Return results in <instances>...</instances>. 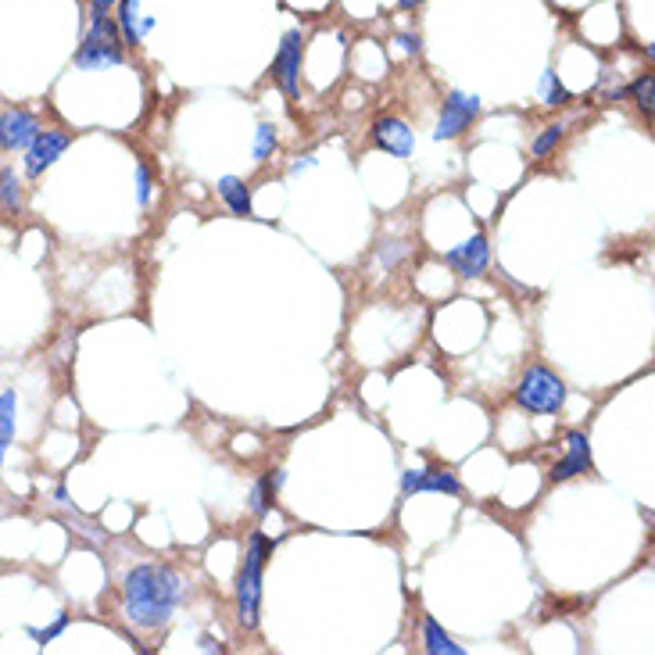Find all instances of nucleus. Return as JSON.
<instances>
[{
  "mask_svg": "<svg viewBox=\"0 0 655 655\" xmlns=\"http://www.w3.org/2000/svg\"><path fill=\"white\" fill-rule=\"evenodd\" d=\"M187 595V580L165 562H140L122 580L126 620L140 630H158L176 616Z\"/></svg>",
  "mask_w": 655,
  "mask_h": 655,
  "instance_id": "1",
  "label": "nucleus"
},
{
  "mask_svg": "<svg viewBox=\"0 0 655 655\" xmlns=\"http://www.w3.org/2000/svg\"><path fill=\"white\" fill-rule=\"evenodd\" d=\"M269 555H273V541L255 530L237 573V616L244 630H258V623H262V573Z\"/></svg>",
  "mask_w": 655,
  "mask_h": 655,
  "instance_id": "2",
  "label": "nucleus"
},
{
  "mask_svg": "<svg viewBox=\"0 0 655 655\" xmlns=\"http://www.w3.org/2000/svg\"><path fill=\"white\" fill-rule=\"evenodd\" d=\"M126 61L122 51V33L115 18H90V29H86L83 43L76 51V69L83 72H101V69H115Z\"/></svg>",
  "mask_w": 655,
  "mask_h": 655,
  "instance_id": "3",
  "label": "nucleus"
},
{
  "mask_svg": "<svg viewBox=\"0 0 655 655\" xmlns=\"http://www.w3.org/2000/svg\"><path fill=\"white\" fill-rule=\"evenodd\" d=\"M566 383L548 366H530L516 383V405L530 416H555L566 405Z\"/></svg>",
  "mask_w": 655,
  "mask_h": 655,
  "instance_id": "4",
  "label": "nucleus"
},
{
  "mask_svg": "<svg viewBox=\"0 0 655 655\" xmlns=\"http://www.w3.org/2000/svg\"><path fill=\"white\" fill-rule=\"evenodd\" d=\"M480 115V97L477 94H462V90H451L444 97V108H441V119H437V129H434V140H455L462 137Z\"/></svg>",
  "mask_w": 655,
  "mask_h": 655,
  "instance_id": "5",
  "label": "nucleus"
},
{
  "mask_svg": "<svg viewBox=\"0 0 655 655\" xmlns=\"http://www.w3.org/2000/svg\"><path fill=\"white\" fill-rule=\"evenodd\" d=\"M72 147V133L69 129H40L36 140L26 147V158H22V169H26L29 179H40L43 172L58 162L61 154Z\"/></svg>",
  "mask_w": 655,
  "mask_h": 655,
  "instance_id": "6",
  "label": "nucleus"
},
{
  "mask_svg": "<svg viewBox=\"0 0 655 655\" xmlns=\"http://www.w3.org/2000/svg\"><path fill=\"white\" fill-rule=\"evenodd\" d=\"M40 129H43L40 119H36L29 108L0 111V151H4V154L26 151V147L36 140V133H40Z\"/></svg>",
  "mask_w": 655,
  "mask_h": 655,
  "instance_id": "7",
  "label": "nucleus"
},
{
  "mask_svg": "<svg viewBox=\"0 0 655 655\" xmlns=\"http://www.w3.org/2000/svg\"><path fill=\"white\" fill-rule=\"evenodd\" d=\"M301 54H305V33L301 29H290L280 43V54L273 61V76L280 79L283 94L298 97L301 90Z\"/></svg>",
  "mask_w": 655,
  "mask_h": 655,
  "instance_id": "8",
  "label": "nucleus"
},
{
  "mask_svg": "<svg viewBox=\"0 0 655 655\" xmlns=\"http://www.w3.org/2000/svg\"><path fill=\"white\" fill-rule=\"evenodd\" d=\"M444 262H448L451 273H459L462 280H477V276L487 273V265H491V244H487L484 233H473L466 244L444 251Z\"/></svg>",
  "mask_w": 655,
  "mask_h": 655,
  "instance_id": "9",
  "label": "nucleus"
},
{
  "mask_svg": "<svg viewBox=\"0 0 655 655\" xmlns=\"http://www.w3.org/2000/svg\"><path fill=\"white\" fill-rule=\"evenodd\" d=\"M405 494H462V480L451 469H409L401 477Z\"/></svg>",
  "mask_w": 655,
  "mask_h": 655,
  "instance_id": "10",
  "label": "nucleus"
},
{
  "mask_svg": "<svg viewBox=\"0 0 655 655\" xmlns=\"http://www.w3.org/2000/svg\"><path fill=\"white\" fill-rule=\"evenodd\" d=\"M587 469H591V441H587L584 430H570V434H566V455L555 462L548 477H552L555 484H562V480L580 477Z\"/></svg>",
  "mask_w": 655,
  "mask_h": 655,
  "instance_id": "11",
  "label": "nucleus"
},
{
  "mask_svg": "<svg viewBox=\"0 0 655 655\" xmlns=\"http://www.w3.org/2000/svg\"><path fill=\"white\" fill-rule=\"evenodd\" d=\"M373 144L380 147V151L391 154V158H409V154L416 151L412 129L401 119H394V115H383V119L373 122Z\"/></svg>",
  "mask_w": 655,
  "mask_h": 655,
  "instance_id": "12",
  "label": "nucleus"
},
{
  "mask_svg": "<svg viewBox=\"0 0 655 655\" xmlns=\"http://www.w3.org/2000/svg\"><path fill=\"white\" fill-rule=\"evenodd\" d=\"M115 11H119V33H122V43H129V47H140L144 43V36L154 29V18L140 15V0H119L115 4Z\"/></svg>",
  "mask_w": 655,
  "mask_h": 655,
  "instance_id": "13",
  "label": "nucleus"
},
{
  "mask_svg": "<svg viewBox=\"0 0 655 655\" xmlns=\"http://www.w3.org/2000/svg\"><path fill=\"white\" fill-rule=\"evenodd\" d=\"M219 197L226 201V208H230L233 215H240V219H247L251 212V190H247V183L240 176H222L219 179Z\"/></svg>",
  "mask_w": 655,
  "mask_h": 655,
  "instance_id": "14",
  "label": "nucleus"
},
{
  "mask_svg": "<svg viewBox=\"0 0 655 655\" xmlns=\"http://www.w3.org/2000/svg\"><path fill=\"white\" fill-rule=\"evenodd\" d=\"M15 426H18V394L4 391L0 394V466H4V455H8L11 441H15Z\"/></svg>",
  "mask_w": 655,
  "mask_h": 655,
  "instance_id": "15",
  "label": "nucleus"
},
{
  "mask_svg": "<svg viewBox=\"0 0 655 655\" xmlns=\"http://www.w3.org/2000/svg\"><path fill=\"white\" fill-rule=\"evenodd\" d=\"M423 648L430 655H466V648L455 645V641L448 638L441 630V623L434 620V616H426L423 620Z\"/></svg>",
  "mask_w": 655,
  "mask_h": 655,
  "instance_id": "16",
  "label": "nucleus"
},
{
  "mask_svg": "<svg viewBox=\"0 0 655 655\" xmlns=\"http://www.w3.org/2000/svg\"><path fill=\"white\" fill-rule=\"evenodd\" d=\"M283 473H276V477H262L255 487H251V498H247V505H251V512H255L258 519L262 516H269V509H273V498H276V491L283 487Z\"/></svg>",
  "mask_w": 655,
  "mask_h": 655,
  "instance_id": "17",
  "label": "nucleus"
},
{
  "mask_svg": "<svg viewBox=\"0 0 655 655\" xmlns=\"http://www.w3.org/2000/svg\"><path fill=\"white\" fill-rule=\"evenodd\" d=\"M0 208L4 212L22 208V176L15 169H0Z\"/></svg>",
  "mask_w": 655,
  "mask_h": 655,
  "instance_id": "18",
  "label": "nucleus"
},
{
  "mask_svg": "<svg viewBox=\"0 0 655 655\" xmlns=\"http://www.w3.org/2000/svg\"><path fill=\"white\" fill-rule=\"evenodd\" d=\"M566 137V126H559V122H552V126H545V133L530 144V158H548V154L559 147V140Z\"/></svg>",
  "mask_w": 655,
  "mask_h": 655,
  "instance_id": "19",
  "label": "nucleus"
},
{
  "mask_svg": "<svg viewBox=\"0 0 655 655\" xmlns=\"http://www.w3.org/2000/svg\"><path fill=\"white\" fill-rule=\"evenodd\" d=\"M541 94H545L548 108H562V104L573 101V94L559 83V76H555V72H545V76H541Z\"/></svg>",
  "mask_w": 655,
  "mask_h": 655,
  "instance_id": "20",
  "label": "nucleus"
},
{
  "mask_svg": "<svg viewBox=\"0 0 655 655\" xmlns=\"http://www.w3.org/2000/svg\"><path fill=\"white\" fill-rule=\"evenodd\" d=\"M273 151H276V126L273 122H262L255 129V162H269Z\"/></svg>",
  "mask_w": 655,
  "mask_h": 655,
  "instance_id": "21",
  "label": "nucleus"
},
{
  "mask_svg": "<svg viewBox=\"0 0 655 655\" xmlns=\"http://www.w3.org/2000/svg\"><path fill=\"white\" fill-rule=\"evenodd\" d=\"M69 623H72V613H65V609H61L58 620H54L51 627H43V630L29 627V638H33L36 645H51L54 638H61V634H65V627H69Z\"/></svg>",
  "mask_w": 655,
  "mask_h": 655,
  "instance_id": "22",
  "label": "nucleus"
},
{
  "mask_svg": "<svg viewBox=\"0 0 655 655\" xmlns=\"http://www.w3.org/2000/svg\"><path fill=\"white\" fill-rule=\"evenodd\" d=\"M630 94H634V101H638V108L645 111V115H652V72H645V76L634 79Z\"/></svg>",
  "mask_w": 655,
  "mask_h": 655,
  "instance_id": "23",
  "label": "nucleus"
},
{
  "mask_svg": "<svg viewBox=\"0 0 655 655\" xmlns=\"http://www.w3.org/2000/svg\"><path fill=\"white\" fill-rule=\"evenodd\" d=\"M151 194H154L151 172H147L144 162H137V201H140V205H151Z\"/></svg>",
  "mask_w": 655,
  "mask_h": 655,
  "instance_id": "24",
  "label": "nucleus"
},
{
  "mask_svg": "<svg viewBox=\"0 0 655 655\" xmlns=\"http://www.w3.org/2000/svg\"><path fill=\"white\" fill-rule=\"evenodd\" d=\"M119 0H90V18H108Z\"/></svg>",
  "mask_w": 655,
  "mask_h": 655,
  "instance_id": "25",
  "label": "nucleus"
},
{
  "mask_svg": "<svg viewBox=\"0 0 655 655\" xmlns=\"http://www.w3.org/2000/svg\"><path fill=\"white\" fill-rule=\"evenodd\" d=\"M401 255H405V247H391V251H387V247H380V262L387 265V269H391V265L398 262Z\"/></svg>",
  "mask_w": 655,
  "mask_h": 655,
  "instance_id": "26",
  "label": "nucleus"
},
{
  "mask_svg": "<svg viewBox=\"0 0 655 655\" xmlns=\"http://www.w3.org/2000/svg\"><path fill=\"white\" fill-rule=\"evenodd\" d=\"M312 165H315V158H312V154H308V158H301V162H294V165H290V176H298V172L312 169Z\"/></svg>",
  "mask_w": 655,
  "mask_h": 655,
  "instance_id": "27",
  "label": "nucleus"
},
{
  "mask_svg": "<svg viewBox=\"0 0 655 655\" xmlns=\"http://www.w3.org/2000/svg\"><path fill=\"white\" fill-rule=\"evenodd\" d=\"M398 43L405 51H419V36H398Z\"/></svg>",
  "mask_w": 655,
  "mask_h": 655,
  "instance_id": "28",
  "label": "nucleus"
},
{
  "mask_svg": "<svg viewBox=\"0 0 655 655\" xmlns=\"http://www.w3.org/2000/svg\"><path fill=\"white\" fill-rule=\"evenodd\" d=\"M426 0H398V8L401 11H416V8H423Z\"/></svg>",
  "mask_w": 655,
  "mask_h": 655,
  "instance_id": "29",
  "label": "nucleus"
},
{
  "mask_svg": "<svg viewBox=\"0 0 655 655\" xmlns=\"http://www.w3.org/2000/svg\"><path fill=\"white\" fill-rule=\"evenodd\" d=\"M201 652H222V645L212 638H201Z\"/></svg>",
  "mask_w": 655,
  "mask_h": 655,
  "instance_id": "30",
  "label": "nucleus"
}]
</instances>
